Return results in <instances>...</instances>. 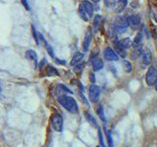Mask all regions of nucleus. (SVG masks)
<instances>
[{
	"label": "nucleus",
	"mask_w": 157,
	"mask_h": 147,
	"mask_svg": "<svg viewBox=\"0 0 157 147\" xmlns=\"http://www.w3.org/2000/svg\"><path fill=\"white\" fill-rule=\"evenodd\" d=\"M90 81L92 82V84H94L95 82V76H94L93 73H90Z\"/></svg>",
	"instance_id": "c756f323"
},
{
	"label": "nucleus",
	"mask_w": 157,
	"mask_h": 147,
	"mask_svg": "<svg viewBox=\"0 0 157 147\" xmlns=\"http://www.w3.org/2000/svg\"><path fill=\"white\" fill-rule=\"evenodd\" d=\"M51 125H52V128L55 130V131L61 133V131L63 130V119H62V117H61L59 114H57V113L53 114L51 117Z\"/></svg>",
	"instance_id": "7ed1b4c3"
},
{
	"label": "nucleus",
	"mask_w": 157,
	"mask_h": 147,
	"mask_svg": "<svg viewBox=\"0 0 157 147\" xmlns=\"http://www.w3.org/2000/svg\"><path fill=\"white\" fill-rule=\"evenodd\" d=\"M58 102L71 113H78V105L74 98L66 95H60L58 97Z\"/></svg>",
	"instance_id": "f257e3e1"
},
{
	"label": "nucleus",
	"mask_w": 157,
	"mask_h": 147,
	"mask_svg": "<svg viewBox=\"0 0 157 147\" xmlns=\"http://www.w3.org/2000/svg\"><path fill=\"white\" fill-rule=\"evenodd\" d=\"M152 60V57H151V53L148 51H145L143 53V62L144 64H146V65H148V64L151 62Z\"/></svg>",
	"instance_id": "a211bd4d"
},
{
	"label": "nucleus",
	"mask_w": 157,
	"mask_h": 147,
	"mask_svg": "<svg viewBox=\"0 0 157 147\" xmlns=\"http://www.w3.org/2000/svg\"><path fill=\"white\" fill-rule=\"evenodd\" d=\"M100 96V88L95 84H91L90 87V100L91 102L96 103L99 100Z\"/></svg>",
	"instance_id": "39448f33"
},
{
	"label": "nucleus",
	"mask_w": 157,
	"mask_h": 147,
	"mask_svg": "<svg viewBox=\"0 0 157 147\" xmlns=\"http://www.w3.org/2000/svg\"><path fill=\"white\" fill-rule=\"evenodd\" d=\"M107 133V138H108V143L110 147H114V144H113V140H112V134H111V131L110 130H107L106 131Z\"/></svg>",
	"instance_id": "b1692460"
},
{
	"label": "nucleus",
	"mask_w": 157,
	"mask_h": 147,
	"mask_svg": "<svg viewBox=\"0 0 157 147\" xmlns=\"http://www.w3.org/2000/svg\"><path fill=\"white\" fill-rule=\"evenodd\" d=\"M123 66H124V69H125V71L127 72V73H131L132 72V65H131V63L129 62V61H126L124 60L123 61Z\"/></svg>",
	"instance_id": "412c9836"
},
{
	"label": "nucleus",
	"mask_w": 157,
	"mask_h": 147,
	"mask_svg": "<svg viewBox=\"0 0 157 147\" xmlns=\"http://www.w3.org/2000/svg\"><path fill=\"white\" fill-rule=\"evenodd\" d=\"M21 2H22L24 7L26 8L27 11H30V6H29V3H27V0H21Z\"/></svg>",
	"instance_id": "bb28decb"
},
{
	"label": "nucleus",
	"mask_w": 157,
	"mask_h": 147,
	"mask_svg": "<svg viewBox=\"0 0 157 147\" xmlns=\"http://www.w3.org/2000/svg\"><path fill=\"white\" fill-rule=\"evenodd\" d=\"M99 141H100V144L102 145V147H105V144H104V141H103V135H102L101 130H99Z\"/></svg>",
	"instance_id": "cd10ccee"
},
{
	"label": "nucleus",
	"mask_w": 157,
	"mask_h": 147,
	"mask_svg": "<svg viewBox=\"0 0 157 147\" xmlns=\"http://www.w3.org/2000/svg\"><path fill=\"white\" fill-rule=\"evenodd\" d=\"M27 58L30 59V61H33L35 63V67L38 65V55L33 50H27Z\"/></svg>",
	"instance_id": "2eb2a0df"
},
{
	"label": "nucleus",
	"mask_w": 157,
	"mask_h": 147,
	"mask_svg": "<svg viewBox=\"0 0 157 147\" xmlns=\"http://www.w3.org/2000/svg\"><path fill=\"white\" fill-rule=\"evenodd\" d=\"M129 26L128 19L125 17H118L115 19V23H114V27H115V30L117 32L122 33L127 30Z\"/></svg>",
	"instance_id": "f03ea898"
},
{
	"label": "nucleus",
	"mask_w": 157,
	"mask_h": 147,
	"mask_svg": "<svg viewBox=\"0 0 157 147\" xmlns=\"http://www.w3.org/2000/svg\"><path fill=\"white\" fill-rule=\"evenodd\" d=\"M84 67H85V64L84 63H79L78 64V65H77V66H75V71H78V70H82V68H84Z\"/></svg>",
	"instance_id": "c85d7f7f"
},
{
	"label": "nucleus",
	"mask_w": 157,
	"mask_h": 147,
	"mask_svg": "<svg viewBox=\"0 0 157 147\" xmlns=\"http://www.w3.org/2000/svg\"><path fill=\"white\" fill-rule=\"evenodd\" d=\"M32 33H33V39H35V43L36 44H39V41H38V35L36 33V30L35 29V26H33L32 24Z\"/></svg>",
	"instance_id": "4be33fe9"
},
{
	"label": "nucleus",
	"mask_w": 157,
	"mask_h": 147,
	"mask_svg": "<svg viewBox=\"0 0 157 147\" xmlns=\"http://www.w3.org/2000/svg\"><path fill=\"white\" fill-rule=\"evenodd\" d=\"M127 19H128L129 26L137 27L140 24V17L138 16V15H133V16L128 17Z\"/></svg>",
	"instance_id": "9d476101"
},
{
	"label": "nucleus",
	"mask_w": 157,
	"mask_h": 147,
	"mask_svg": "<svg viewBox=\"0 0 157 147\" xmlns=\"http://www.w3.org/2000/svg\"><path fill=\"white\" fill-rule=\"evenodd\" d=\"M91 37H92L91 30H88L87 32V35H85V40H84V50L85 51L88 50V47H90V41H91Z\"/></svg>",
	"instance_id": "9b49d317"
},
{
	"label": "nucleus",
	"mask_w": 157,
	"mask_h": 147,
	"mask_svg": "<svg viewBox=\"0 0 157 147\" xmlns=\"http://www.w3.org/2000/svg\"><path fill=\"white\" fill-rule=\"evenodd\" d=\"M91 1H93L94 3H97L98 1H99V0H91Z\"/></svg>",
	"instance_id": "2f4dec72"
},
{
	"label": "nucleus",
	"mask_w": 157,
	"mask_h": 147,
	"mask_svg": "<svg viewBox=\"0 0 157 147\" xmlns=\"http://www.w3.org/2000/svg\"><path fill=\"white\" fill-rule=\"evenodd\" d=\"M118 44L121 46L122 48H124L125 50L128 48H130L132 45H133V42L130 38H124V39H121V40L118 41Z\"/></svg>",
	"instance_id": "4468645a"
},
{
	"label": "nucleus",
	"mask_w": 157,
	"mask_h": 147,
	"mask_svg": "<svg viewBox=\"0 0 157 147\" xmlns=\"http://www.w3.org/2000/svg\"><path fill=\"white\" fill-rule=\"evenodd\" d=\"M143 35L141 32H137V35L135 36L134 38V41H133V46L134 47H137L140 46V44L143 42Z\"/></svg>",
	"instance_id": "dca6fc26"
},
{
	"label": "nucleus",
	"mask_w": 157,
	"mask_h": 147,
	"mask_svg": "<svg viewBox=\"0 0 157 147\" xmlns=\"http://www.w3.org/2000/svg\"><path fill=\"white\" fill-rule=\"evenodd\" d=\"M103 55L105 60L107 61H117L119 59V55L116 53L115 50H113L112 48L106 47L103 51Z\"/></svg>",
	"instance_id": "0eeeda50"
},
{
	"label": "nucleus",
	"mask_w": 157,
	"mask_h": 147,
	"mask_svg": "<svg viewBox=\"0 0 157 147\" xmlns=\"http://www.w3.org/2000/svg\"><path fill=\"white\" fill-rule=\"evenodd\" d=\"M128 0H113L112 5L113 9L116 13H122L125 10V8L127 7Z\"/></svg>",
	"instance_id": "423d86ee"
},
{
	"label": "nucleus",
	"mask_w": 157,
	"mask_h": 147,
	"mask_svg": "<svg viewBox=\"0 0 157 147\" xmlns=\"http://www.w3.org/2000/svg\"><path fill=\"white\" fill-rule=\"evenodd\" d=\"M141 53H143V46L137 47L133 52V54H132V58H133V59H137V58L141 55Z\"/></svg>",
	"instance_id": "aec40b11"
},
{
	"label": "nucleus",
	"mask_w": 157,
	"mask_h": 147,
	"mask_svg": "<svg viewBox=\"0 0 157 147\" xmlns=\"http://www.w3.org/2000/svg\"><path fill=\"white\" fill-rule=\"evenodd\" d=\"M81 4L84 6V8L85 9V11L88 12V16H90V19H91L92 17H93V6L90 2V1H87V0H84V1L81 2Z\"/></svg>",
	"instance_id": "6e6552de"
},
{
	"label": "nucleus",
	"mask_w": 157,
	"mask_h": 147,
	"mask_svg": "<svg viewBox=\"0 0 157 147\" xmlns=\"http://www.w3.org/2000/svg\"><path fill=\"white\" fill-rule=\"evenodd\" d=\"M56 61H57V63H59V64H61V65H65V62H62V60H59V59H56Z\"/></svg>",
	"instance_id": "7c9ffc66"
},
{
	"label": "nucleus",
	"mask_w": 157,
	"mask_h": 147,
	"mask_svg": "<svg viewBox=\"0 0 157 147\" xmlns=\"http://www.w3.org/2000/svg\"><path fill=\"white\" fill-rule=\"evenodd\" d=\"M97 114L99 115L100 119H101V120H102L103 122L106 121V120H105V117H104V112H103V108H102V107H99V108H98V110H97Z\"/></svg>",
	"instance_id": "393cba45"
},
{
	"label": "nucleus",
	"mask_w": 157,
	"mask_h": 147,
	"mask_svg": "<svg viewBox=\"0 0 157 147\" xmlns=\"http://www.w3.org/2000/svg\"><path fill=\"white\" fill-rule=\"evenodd\" d=\"M55 75H58V72L53 68V67H48L47 68V76H55Z\"/></svg>",
	"instance_id": "5701e85b"
},
{
	"label": "nucleus",
	"mask_w": 157,
	"mask_h": 147,
	"mask_svg": "<svg viewBox=\"0 0 157 147\" xmlns=\"http://www.w3.org/2000/svg\"><path fill=\"white\" fill-rule=\"evenodd\" d=\"M155 88H156V91H157V82L155 84Z\"/></svg>",
	"instance_id": "473e14b6"
},
{
	"label": "nucleus",
	"mask_w": 157,
	"mask_h": 147,
	"mask_svg": "<svg viewBox=\"0 0 157 147\" xmlns=\"http://www.w3.org/2000/svg\"><path fill=\"white\" fill-rule=\"evenodd\" d=\"M79 15H80V17L85 21V22H88V21L90 20L88 12L85 11V9L84 8V6H82V4H80V6H79Z\"/></svg>",
	"instance_id": "f8f14e48"
},
{
	"label": "nucleus",
	"mask_w": 157,
	"mask_h": 147,
	"mask_svg": "<svg viewBox=\"0 0 157 147\" xmlns=\"http://www.w3.org/2000/svg\"><path fill=\"white\" fill-rule=\"evenodd\" d=\"M114 45H115V51H116V53H118L119 56H121V57H123V58L126 57L125 49L120 46V45L118 44V41L115 42V43H114Z\"/></svg>",
	"instance_id": "6ab92c4d"
},
{
	"label": "nucleus",
	"mask_w": 157,
	"mask_h": 147,
	"mask_svg": "<svg viewBox=\"0 0 157 147\" xmlns=\"http://www.w3.org/2000/svg\"><path fill=\"white\" fill-rule=\"evenodd\" d=\"M146 82L149 86L155 85L157 82V71L154 67H150L146 73Z\"/></svg>",
	"instance_id": "20e7f679"
},
{
	"label": "nucleus",
	"mask_w": 157,
	"mask_h": 147,
	"mask_svg": "<svg viewBox=\"0 0 157 147\" xmlns=\"http://www.w3.org/2000/svg\"><path fill=\"white\" fill-rule=\"evenodd\" d=\"M91 63H92V67H93L94 71H99V70L102 69L104 66L102 59H100L99 57H94V59L91 60Z\"/></svg>",
	"instance_id": "1a4fd4ad"
},
{
	"label": "nucleus",
	"mask_w": 157,
	"mask_h": 147,
	"mask_svg": "<svg viewBox=\"0 0 157 147\" xmlns=\"http://www.w3.org/2000/svg\"><path fill=\"white\" fill-rule=\"evenodd\" d=\"M97 147H100V146H97Z\"/></svg>",
	"instance_id": "72a5a7b5"
},
{
	"label": "nucleus",
	"mask_w": 157,
	"mask_h": 147,
	"mask_svg": "<svg viewBox=\"0 0 157 147\" xmlns=\"http://www.w3.org/2000/svg\"><path fill=\"white\" fill-rule=\"evenodd\" d=\"M100 20H101V17L99 16V15H97V16H95V18H94V30H97L98 24H99Z\"/></svg>",
	"instance_id": "a878e982"
},
{
	"label": "nucleus",
	"mask_w": 157,
	"mask_h": 147,
	"mask_svg": "<svg viewBox=\"0 0 157 147\" xmlns=\"http://www.w3.org/2000/svg\"><path fill=\"white\" fill-rule=\"evenodd\" d=\"M82 58H84V54L82 53H80V52L76 53L75 56L72 58V61H71V66H77L79 63H81Z\"/></svg>",
	"instance_id": "ddd939ff"
},
{
	"label": "nucleus",
	"mask_w": 157,
	"mask_h": 147,
	"mask_svg": "<svg viewBox=\"0 0 157 147\" xmlns=\"http://www.w3.org/2000/svg\"><path fill=\"white\" fill-rule=\"evenodd\" d=\"M85 119H87V121L90 122V124L92 125V127H95V128L97 127V122H96V121H95L94 117H93L92 115H90V113H88V112H85Z\"/></svg>",
	"instance_id": "f3484780"
}]
</instances>
